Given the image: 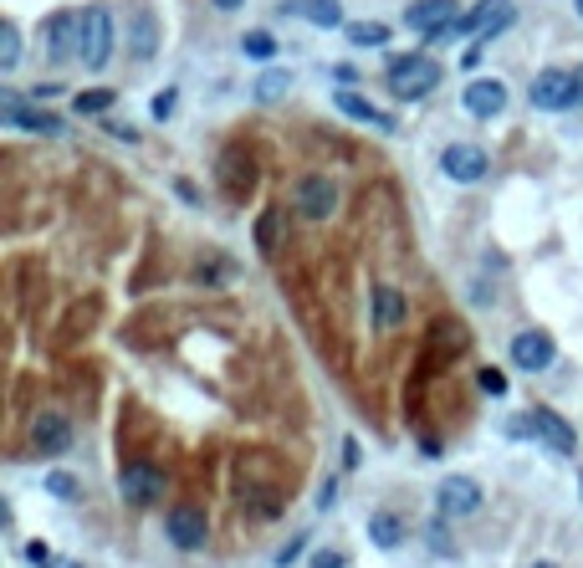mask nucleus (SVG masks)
Masks as SVG:
<instances>
[{"label":"nucleus","mask_w":583,"mask_h":568,"mask_svg":"<svg viewBox=\"0 0 583 568\" xmlns=\"http://www.w3.org/2000/svg\"><path fill=\"white\" fill-rule=\"evenodd\" d=\"M389 87H394V98L415 103V98H425V93H435V87H440V67H435L430 57L410 52V57H399V62L389 67Z\"/></svg>","instance_id":"f257e3e1"},{"label":"nucleus","mask_w":583,"mask_h":568,"mask_svg":"<svg viewBox=\"0 0 583 568\" xmlns=\"http://www.w3.org/2000/svg\"><path fill=\"white\" fill-rule=\"evenodd\" d=\"M118 487H123V502L154 507V502L164 497V471H159L154 461H128V466L118 471Z\"/></svg>","instance_id":"f03ea898"},{"label":"nucleus","mask_w":583,"mask_h":568,"mask_svg":"<svg viewBox=\"0 0 583 568\" xmlns=\"http://www.w3.org/2000/svg\"><path fill=\"white\" fill-rule=\"evenodd\" d=\"M108 57H113V16L103 6H93V11H82V62L103 72Z\"/></svg>","instance_id":"7ed1b4c3"},{"label":"nucleus","mask_w":583,"mask_h":568,"mask_svg":"<svg viewBox=\"0 0 583 568\" xmlns=\"http://www.w3.org/2000/svg\"><path fill=\"white\" fill-rule=\"evenodd\" d=\"M164 533H169V543H174L179 553H200V548H205V538H210V522H205V512H200V507H169Z\"/></svg>","instance_id":"20e7f679"},{"label":"nucleus","mask_w":583,"mask_h":568,"mask_svg":"<svg viewBox=\"0 0 583 568\" xmlns=\"http://www.w3.org/2000/svg\"><path fill=\"white\" fill-rule=\"evenodd\" d=\"M435 502H440L445 517H471V512H481V487L471 476H445L435 487Z\"/></svg>","instance_id":"39448f33"},{"label":"nucleus","mask_w":583,"mask_h":568,"mask_svg":"<svg viewBox=\"0 0 583 568\" xmlns=\"http://www.w3.org/2000/svg\"><path fill=\"white\" fill-rule=\"evenodd\" d=\"M333 205H338L333 180H323V174H307V180H297V215H307V221H328Z\"/></svg>","instance_id":"423d86ee"},{"label":"nucleus","mask_w":583,"mask_h":568,"mask_svg":"<svg viewBox=\"0 0 583 568\" xmlns=\"http://www.w3.org/2000/svg\"><path fill=\"white\" fill-rule=\"evenodd\" d=\"M532 108H543V113H563V108H573V72L548 67L543 77L532 82Z\"/></svg>","instance_id":"0eeeda50"},{"label":"nucleus","mask_w":583,"mask_h":568,"mask_svg":"<svg viewBox=\"0 0 583 568\" xmlns=\"http://www.w3.org/2000/svg\"><path fill=\"white\" fill-rule=\"evenodd\" d=\"M512 364H517L522 374L548 369V364H553V338H548L543 328H527V333H517V338H512Z\"/></svg>","instance_id":"6e6552de"},{"label":"nucleus","mask_w":583,"mask_h":568,"mask_svg":"<svg viewBox=\"0 0 583 568\" xmlns=\"http://www.w3.org/2000/svg\"><path fill=\"white\" fill-rule=\"evenodd\" d=\"M522 420H527V430H532V435H543V441H548L553 451H563V456H573V451H578V435H573V425H568V420H558L553 410L537 405V410H532V415H522Z\"/></svg>","instance_id":"1a4fd4ad"},{"label":"nucleus","mask_w":583,"mask_h":568,"mask_svg":"<svg viewBox=\"0 0 583 568\" xmlns=\"http://www.w3.org/2000/svg\"><path fill=\"white\" fill-rule=\"evenodd\" d=\"M440 169L451 174L456 185H476L481 174H486V154H481L476 144H451V149L440 154Z\"/></svg>","instance_id":"9d476101"},{"label":"nucleus","mask_w":583,"mask_h":568,"mask_svg":"<svg viewBox=\"0 0 583 568\" xmlns=\"http://www.w3.org/2000/svg\"><path fill=\"white\" fill-rule=\"evenodd\" d=\"M0 118H6L11 128H31V134H62V118L41 113V108H26L21 93H6V103H0Z\"/></svg>","instance_id":"9b49d317"},{"label":"nucleus","mask_w":583,"mask_h":568,"mask_svg":"<svg viewBox=\"0 0 583 568\" xmlns=\"http://www.w3.org/2000/svg\"><path fill=\"white\" fill-rule=\"evenodd\" d=\"M451 11H456V0H415V6L405 11V26L420 31V36H440L445 26L456 21Z\"/></svg>","instance_id":"f8f14e48"},{"label":"nucleus","mask_w":583,"mask_h":568,"mask_svg":"<svg viewBox=\"0 0 583 568\" xmlns=\"http://www.w3.org/2000/svg\"><path fill=\"white\" fill-rule=\"evenodd\" d=\"M502 108H507V82L476 77V82L466 87V113H471V118H497Z\"/></svg>","instance_id":"ddd939ff"},{"label":"nucleus","mask_w":583,"mask_h":568,"mask_svg":"<svg viewBox=\"0 0 583 568\" xmlns=\"http://www.w3.org/2000/svg\"><path fill=\"white\" fill-rule=\"evenodd\" d=\"M333 103H338V113H343V118H353V123H369V128H379V134H394V118H389L384 108H374L364 93H353V87L333 93Z\"/></svg>","instance_id":"4468645a"},{"label":"nucleus","mask_w":583,"mask_h":568,"mask_svg":"<svg viewBox=\"0 0 583 568\" xmlns=\"http://www.w3.org/2000/svg\"><path fill=\"white\" fill-rule=\"evenodd\" d=\"M31 446H36L41 456L67 451V446H72V425H67L62 415H41V420L31 425Z\"/></svg>","instance_id":"2eb2a0df"},{"label":"nucleus","mask_w":583,"mask_h":568,"mask_svg":"<svg viewBox=\"0 0 583 568\" xmlns=\"http://www.w3.org/2000/svg\"><path fill=\"white\" fill-rule=\"evenodd\" d=\"M52 57H57V62L82 57V16H77V11H67V16L52 21Z\"/></svg>","instance_id":"dca6fc26"},{"label":"nucleus","mask_w":583,"mask_h":568,"mask_svg":"<svg viewBox=\"0 0 583 568\" xmlns=\"http://www.w3.org/2000/svg\"><path fill=\"white\" fill-rule=\"evenodd\" d=\"M128 31H133V57L149 62V57L159 52V26H154V11H133Z\"/></svg>","instance_id":"f3484780"},{"label":"nucleus","mask_w":583,"mask_h":568,"mask_svg":"<svg viewBox=\"0 0 583 568\" xmlns=\"http://www.w3.org/2000/svg\"><path fill=\"white\" fill-rule=\"evenodd\" d=\"M369 543L384 548V553L399 548V543H405V522H399L394 512H374V517H369Z\"/></svg>","instance_id":"a211bd4d"},{"label":"nucleus","mask_w":583,"mask_h":568,"mask_svg":"<svg viewBox=\"0 0 583 568\" xmlns=\"http://www.w3.org/2000/svg\"><path fill=\"white\" fill-rule=\"evenodd\" d=\"M405 313H410L405 292H394V287H379V292H374V318H379V328H394V323H405Z\"/></svg>","instance_id":"6ab92c4d"},{"label":"nucleus","mask_w":583,"mask_h":568,"mask_svg":"<svg viewBox=\"0 0 583 568\" xmlns=\"http://www.w3.org/2000/svg\"><path fill=\"white\" fill-rule=\"evenodd\" d=\"M348 41H353V47H384V41H389V26H384V21H353V26H348Z\"/></svg>","instance_id":"aec40b11"},{"label":"nucleus","mask_w":583,"mask_h":568,"mask_svg":"<svg viewBox=\"0 0 583 568\" xmlns=\"http://www.w3.org/2000/svg\"><path fill=\"white\" fill-rule=\"evenodd\" d=\"M21 62V31H16V21H6V26H0V67H16Z\"/></svg>","instance_id":"412c9836"},{"label":"nucleus","mask_w":583,"mask_h":568,"mask_svg":"<svg viewBox=\"0 0 583 568\" xmlns=\"http://www.w3.org/2000/svg\"><path fill=\"white\" fill-rule=\"evenodd\" d=\"M241 52L251 57V62H272L277 57V41L266 36V31H246V41H241Z\"/></svg>","instance_id":"4be33fe9"},{"label":"nucleus","mask_w":583,"mask_h":568,"mask_svg":"<svg viewBox=\"0 0 583 568\" xmlns=\"http://www.w3.org/2000/svg\"><path fill=\"white\" fill-rule=\"evenodd\" d=\"M287 87H292V72H266L256 82V98L261 103H277V98H287Z\"/></svg>","instance_id":"5701e85b"},{"label":"nucleus","mask_w":583,"mask_h":568,"mask_svg":"<svg viewBox=\"0 0 583 568\" xmlns=\"http://www.w3.org/2000/svg\"><path fill=\"white\" fill-rule=\"evenodd\" d=\"M307 21L312 26H343V11H338V0H307Z\"/></svg>","instance_id":"b1692460"},{"label":"nucleus","mask_w":583,"mask_h":568,"mask_svg":"<svg viewBox=\"0 0 583 568\" xmlns=\"http://www.w3.org/2000/svg\"><path fill=\"white\" fill-rule=\"evenodd\" d=\"M47 492H52L57 502H77V497H82V487L72 482L67 471H47Z\"/></svg>","instance_id":"393cba45"},{"label":"nucleus","mask_w":583,"mask_h":568,"mask_svg":"<svg viewBox=\"0 0 583 568\" xmlns=\"http://www.w3.org/2000/svg\"><path fill=\"white\" fill-rule=\"evenodd\" d=\"M108 103H113L108 87H87V93H77V113H103Z\"/></svg>","instance_id":"a878e982"},{"label":"nucleus","mask_w":583,"mask_h":568,"mask_svg":"<svg viewBox=\"0 0 583 568\" xmlns=\"http://www.w3.org/2000/svg\"><path fill=\"white\" fill-rule=\"evenodd\" d=\"M476 384H481V395H491V400H502V395H507V374H502V369H481Z\"/></svg>","instance_id":"bb28decb"},{"label":"nucleus","mask_w":583,"mask_h":568,"mask_svg":"<svg viewBox=\"0 0 583 568\" xmlns=\"http://www.w3.org/2000/svg\"><path fill=\"white\" fill-rule=\"evenodd\" d=\"M256 246H261V251L277 246V210H266L261 221H256Z\"/></svg>","instance_id":"cd10ccee"},{"label":"nucleus","mask_w":583,"mask_h":568,"mask_svg":"<svg viewBox=\"0 0 583 568\" xmlns=\"http://www.w3.org/2000/svg\"><path fill=\"white\" fill-rule=\"evenodd\" d=\"M174 103H179V93H174V87H164V93L154 98V118L164 123V118H174Z\"/></svg>","instance_id":"c85d7f7f"},{"label":"nucleus","mask_w":583,"mask_h":568,"mask_svg":"<svg viewBox=\"0 0 583 568\" xmlns=\"http://www.w3.org/2000/svg\"><path fill=\"white\" fill-rule=\"evenodd\" d=\"M26 563L31 568H52V548L47 543H26Z\"/></svg>","instance_id":"c756f323"},{"label":"nucleus","mask_w":583,"mask_h":568,"mask_svg":"<svg viewBox=\"0 0 583 568\" xmlns=\"http://www.w3.org/2000/svg\"><path fill=\"white\" fill-rule=\"evenodd\" d=\"M302 548H307V538H292V543H287V548L277 553V568H287V563H297V558H302Z\"/></svg>","instance_id":"7c9ffc66"},{"label":"nucleus","mask_w":583,"mask_h":568,"mask_svg":"<svg viewBox=\"0 0 583 568\" xmlns=\"http://www.w3.org/2000/svg\"><path fill=\"white\" fill-rule=\"evenodd\" d=\"M312 568H343V553L323 548V553H312Z\"/></svg>","instance_id":"2f4dec72"},{"label":"nucleus","mask_w":583,"mask_h":568,"mask_svg":"<svg viewBox=\"0 0 583 568\" xmlns=\"http://www.w3.org/2000/svg\"><path fill=\"white\" fill-rule=\"evenodd\" d=\"M430 548H435V553H451V543H445V528H440V522L430 528Z\"/></svg>","instance_id":"473e14b6"},{"label":"nucleus","mask_w":583,"mask_h":568,"mask_svg":"<svg viewBox=\"0 0 583 568\" xmlns=\"http://www.w3.org/2000/svg\"><path fill=\"white\" fill-rule=\"evenodd\" d=\"M573 103L583 108V67H573Z\"/></svg>","instance_id":"72a5a7b5"},{"label":"nucleus","mask_w":583,"mask_h":568,"mask_svg":"<svg viewBox=\"0 0 583 568\" xmlns=\"http://www.w3.org/2000/svg\"><path fill=\"white\" fill-rule=\"evenodd\" d=\"M343 466H358V441H343Z\"/></svg>","instance_id":"f704fd0d"},{"label":"nucleus","mask_w":583,"mask_h":568,"mask_svg":"<svg viewBox=\"0 0 583 568\" xmlns=\"http://www.w3.org/2000/svg\"><path fill=\"white\" fill-rule=\"evenodd\" d=\"M246 0H215V11H241Z\"/></svg>","instance_id":"c9c22d12"},{"label":"nucleus","mask_w":583,"mask_h":568,"mask_svg":"<svg viewBox=\"0 0 583 568\" xmlns=\"http://www.w3.org/2000/svg\"><path fill=\"white\" fill-rule=\"evenodd\" d=\"M573 11H578V16H583V0H573Z\"/></svg>","instance_id":"e433bc0d"},{"label":"nucleus","mask_w":583,"mask_h":568,"mask_svg":"<svg viewBox=\"0 0 583 568\" xmlns=\"http://www.w3.org/2000/svg\"><path fill=\"white\" fill-rule=\"evenodd\" d=\"M532 568H553V563H532Z\"/></svg>","instance_id":"4c0bfd02"}]
</instances>
